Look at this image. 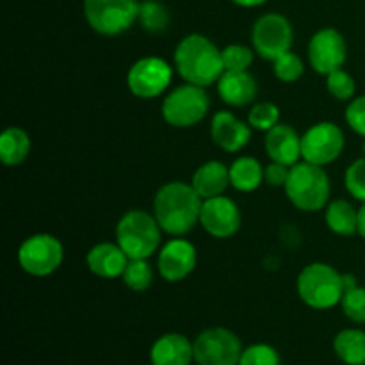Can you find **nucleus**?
I'll return each mask as SVG.
<instances>
[{"instance_id":"28","label":"nucleus","mask_w":365,"mask_h":365,"mask_svg":"<svg viewBox=\"0 0 365 365\" xmlns=\"http://www.w3.org/2000/svg\"><path fill=\"white\" fill-rule=\"evenodd\" d=\"M273 71L274 77L280 82H285V84H294L305 73V64H303L302 57L298 53L285 52L282 53L280 57L273 61Z\"/></svg>"},{"instance_id":"4","label":"nucleus","mask_w":365,"mask_h":365,"mask_svg":"<svg viewBox=\"0 0 365 365\" xmlns=\"http://www.w3.org/2000/svg\"><path fill=\"white\" fill-rule=\"evenodd\" d=\"M299 299L314 310H330L341 305L344 296L342 273L327 262H312L302 269L296 280Z\"/></svg>"},{"instance_id":"22","label":"nucleus","mask_w":365,"mask_h":365,"mask_svg":"<svg viewBox=\"0 0 365 365\" xmlns=\"http://www.w3.org/2000/svg\"><path fill=\"white\" fill-rule=\"evenodd\" d=\"M324 221L335 235L349 237L359 234V209L348 200H334L328 203L324 207Z\"/></svg>"},{"instance_id":"19","label":"nucleus","mask_w":365,"mask_h":365,"mask_svg":"<svg viewBox=\"0 0 365 365\" xmlns=\"http://www.w3.org/2000/svg\"><path fill=\"white\" fill-rule=\"evenodd\" d=\"M195 362V344L185 335L170 331L157 339L150 348L152 365H191Z\"/></svg>"},{"instance_id":"6","label":"nucleus","mask_w":365,"mask_h":365,"mask_svg":"<svg viewBox=\"0 0 365 365\" xmlns=\"http://www.w3.org/2000/svg\"><path fill=\"white\" fill-rule=\"evenodd\" d=\"M209 109L210 98L207 88L189 82L166 93L160 106L164 121L175 128L195 127L207 116Z\"/></svg>"},{"instance_id":"7","label":"nucleus","mask_w":365,"mask_h":365,"mask_svg":"<svg viewBox=\"0 0 365 365\" xmlns=\"http://www.w3.org/2000/svg\"><path fill=\"white\" fill-rule=\"evenodd\" d=\"M139 0H84L89 27L102 36H120L138 21Z\"/></svg>"},{"instance_id":"25","label":"nucleus","mask_w":365,"mask_h":365,"mask_svg":"<svg viewBox=\"0 0 365 365\" xmlns=\"http://www.w3.org/2000/svg\"><path fill=\"white\" fill-rule=\"evenodd\" d=\"M31 135L20 127H9L0 135V160L6 166H20L31 153Z\"/></svg>"},{"instance_id":"35","label":"nucleus","mask_w":365,"mask_h":365,"mask_svg":"<svg viewBox=\"0 0 365 365\" xmlns=\"http://www.w3.org/2000/svg\"><path fill=\"white\" fill-rule=\"evenodd\" d=\"M346 123L353 132L365 138V95L355 96L346 107Z\"/></svg>"},{"instance_id":"8","label":"nucleus","mask_w":365,"mask_h":365,"mask_svg":"<svg viewBox=\"0 0 365 365\" xmlns=\"http://www.w3.org/2000/svg\"><path fill=\"white\" fill-rule=\"evenodd\" d=\"M16 257L24 273L45 278L61 267L64 260V248L56 235L34 234L21 242Z\"/></svg>"},{"instance_id":"29","label":"nucleus","mask_w":365,"mask_h":365,"mask_svg":"<svg viewBox=\"0 0 365 365\" xmlns=\"http://www.w3.org/2000/svg\"><path fill=\"white\" fill-rule=\"evenodd\" d=\"M250 127L260 132H269L271 128L280 123V109L273 102L253 103L248 113Z\"/></svg>"},{"instance_id":"5","label":"nucleus","mask_w":365,"mask_h":365,"mask_svg":"<svg viewBox=\"0 0 365 365\" xmlns=\"http://www.w3.org/2000/svg\"><path fill=\"white\" fill-rule=\"evenodd\" d=\"M163 241V228L153 212L128 210L116 225V242L128 259H150L157 253Z\"/></svg>"},{"instance_id":"34","label":"nucleus","mask_w":365,"mask_h":365,"mask_svg":"<svg viewBox=\"0 0 365 365\" xmlns=\"http://www.w3.org/2000/svg\"><path fill=\"white\" fill-rule=\"evenodd\" d=\"M344 184L349 195L359 202H365V157L349 164L344 175Z\"/></svg>"},{"instance_id":"10","label":"nucleus","mask_w":365,"mask_h":365,"mask_svg":"<svg viewBox=\"0 0 365 365\" xmlns=\"http://www.w3.org/2000/svg\"><path fill=\"white\" fill-rule=\"evenodd\" d=\"M173 81V68L163 57H141L130 66L127 73V86L134 96L141 100H153L164 95Z\"/></svg>"},{"instance_id":"9","label":"nucleus","mask_w":365,"mask_h":365,"mask_svg":"<svg viewBox=\"0 0 365 365\" xmlns=\"http://www.w3.org/2000/svg\"><path fill=\"white\" fill-rule=\"evenodd\" d=\"M294 29L287 16L280 13H266L259 16L252 29V48L259 57L274 61L282 53L291 52Z\"/></svg>"},{"instance_id":"2","label":"nucleus","mask_w":365,"mask_h":365,"mask_svg":"<svg viewBox=\"0 0 365 365\" xmlns=\"http://www.w3.org/2000/svg\"><path fill=\"white\" fill-rule=\"evenodd\" d=\"M173 63L185 82L202 88L216 84L225 71L221 50L212 39L198 32L180 39L175 48Z\"/></svg>"},{"instance_id":"17","label":"nucleus","mask_w":365,"mask_h":365,"mask_svg":"<svg viewBox=\"0 0 365 365\" xmlns=\"http://www.w3.org/2000/svg\"><path fill=\"white\" fill-rule=\"evenodd\" d=\"M264 148L273 163H280L291 168L302 159V135L291 125L278 123L277 127L266 132Z\"/></svg>"},{"instance_id":"39","label":"nucleus","mask_w":365,"mask_h":365,"mask_svg":"<svg viewBox=\"0 0 365 365\" xmlns=\"http://www.w3.org/2000/svg\"><path fill=\"white\" fill-rule=\"evenodd\" d=\"M362 150H364V157H365V138H364V146H362Z\"/></svg>"},{"instance_id":"37","label":"nucleus","mask_w":365,"mask_h":365,"mask_svg":"<svg viewBox=\"0 0 365 365\" xmlns=\"http://www.w3.org/2000/svg\"><path fill=\"white\" fill-rule=\"evenodd\" d=\"M230 2H234L239 7H259L266 4L267 0H230Z\"/></svg>"},{"instance_id":"1","label":"nucleus","mask_w":365,"mask_h":365,"mask_svg":"<svg viewBox=\"0 0 365 365\" xmlns=\"http://www.w3.org/2000/svg\"><path fill=\"white\" fill-rule=\"evenodd\" d=\"M203 200L191 184L175 180L160 185L153 196V216L163 232L173 237L189 234L200 223Z\"/></svg>"},{"instance_id":"12","label":"nucleus","mask_w":365,"mask_h":365,"mask_svg":"<svg viewBox=\"0 0 365 365\" xmlns=\"http://www.w3.org/2000/svg\"><path fill=\"white\" fill-rule=\"evenodd\" d=\"M344 146L342 128L334 121H319L302 135V159L324 168L341 157Z\"/></svg>"},{"instance_id":"18","label":"nucleus","mask_w":365,"mask_h":365,"mask_svg":"<svg viewBox=\"0 0 365 365\" xmlns=\"http://www.w3.org/2000/svg\"><path fill=\"white\" fill-rule=\"evenodd\" d=\"M127 253L118 242H98L86 255V266L95 277L103 280H114L123 274L128 264Z\"/></svg>"},{"instance_id":"11","label":"nucleus","mask_w":365,"mask_h":365,"mask_svg":"<svg viewBox=\"0 0 365 365\" xmlns=\"http://www.w3.org/2000/svg\"><path fill=\"white\" fill-rule=\"evenodd\" d=\"M192 344L196 365H239L242 355L241 339L223 327L207 328Z\"/></svg>"},{"instance_id":"26","label":"nucleus","mask_w":365,"mask_h":365,"mask_svg":"<svg viewBox=\"0 0 365 365\" xmlns=\"http://www.w3.org/2000/svg\"><path fill=\"white\" fill-rule=\"evenodd\" d=\"M171 20L170 9L159 0H143L139 4L138 21L150 34H160L168 29Z\"/></svg>"},{"instance_id":"16","label":"nucleus","mask_w":365,"mask_h":365,"mask_svg":"<svg viewBox=\"0 0 365 365\" xmlns=\"http://www.w3.org/2000/svg\"><path fill=\"white\" fill-rule=\"evenodd\" d=\"M210 139L223 152L237 153L252 139V127L230 110H217L210 121Z\"/></svg>"},{"instance_id":"14","label":"nucleus","mask_w":365,"mask_h":365,"mask_svg":"<svg viewBox=\"0 0 365 365\" xmlns=\"http://www.w3.org/2000/svg\"><path fill=\"white\" fill-rule=\"evenodd\" d=\"M200 225L214 239H230L241 230V210L234 200L225 195L203 200Z\"/></svg>"},{"instance_id":"30","label":"nucleus","mask_w":365,"mask_h":365,"mask_svg":"<svg viewBox=\"0 0 365 365\" xmlns=\"http://www.w3.org/2000/svg\"><path fill=\"white\" fill-rule=\"evenodd\" d=\"M225 71H248L255 59V50L246 45H228L221 50Z\"/></svg>"},{"instance_id":"32","label":"nucleus","mask_w":365,"mask_h":365,"mask_svg":"<svg viewBox=\"0 0 365 365\" xmlns=\"http://www.w3.org/2000/svg\"><path fill=\"white\" fill-rule=\"evenodd\" d=\"M239 365H282V359L273 346L259 342L242 349Z\"/></svg>"},{"instance_id":"38","label":"nucleus","mask_w":365,"mask_h":365,"mask_svg":"<svg viewBox=\"0 0 365 365\" xmlns=\"http://www.w3.org/2000/svg\"><path fill=\"white\" fill-rule=\"evenodd\" d=\"M359 235L365 239V202L359 209Z\"/></svg>"},{"instance_id":"27","label":"nucleus","mask_w":365,"mask_h":365,"mask_svg":"<svg viewBox=\"0 0 365 365\" xmlns=\"http://www.w3.org/2000/svg\"><path fill=\"white\" fill-rule=\"evenodd\" d=\"M153 274L155 273H153V267L148 259H130L121 274V280L130 291L145 292L152 285Z\"/></svg>"},{"instance_id":"21","label":"nucleus","mask_w":365,"mask_h":365,"mask_svg":"<svg viewBox=\"0 0 365 365\" xmlns=\"http://www.w3.org/2000/svg\"><path fill=\"white\" fill-rule=\"evenodd\" d=\"M191 185L202 196V200L225 195L230 185V168L221 160H207L202 166L196 168Z\"/></svg>"},{"instance_id":"31","label":"nucleus","mask_w":365,"mask_h":365,"mask_svg":"<svg viewBox=\"0 0 365 365\" xmlns=\"http://www.w3.org/2000/svg\"><path fill=\"white\" fill-rule=\"evenodd\" d=\"M327 89L335 100L341 102H351L356 93V82L348 71L335 70L330 75H327Z\"/></svg>"},{"instance_id":"15","label":"nucleus","mask_w":365,"mask_h":365,"mask_svg":"<svg viewBox=\"0 0 365 365\" xmlns=\"http://www.w3.org/2000/svg\"><path fill=\"white\" fill-rule=\"evenodd\" d=\"M196 262H198V252L195 245L187 239L173 237L159 250L157 271L163 280L177 284L185 280L195 271Z\"/></svg>"},{"instance_id":"13","label":"nucleus","mask_w":365,"mask_h":365,"mask_svg":"<svg viewBox=\"0 0 365 365\" xmlns=\"http://www.w3.org/2000/svg\"><path fill=\"white\" fill-rule=\"evenodd\" d=\"M309 63L319 75H330L331 71L341 70L348 59V43L344 34L334 27L319 29L310 38L307 46Z\"/></svg>"},{"instance_id":"36","label":"nucleus","mask_w":365,"mask_h":365,"mask_svg":"<svg viewBox=\"0 0 365 365\" xmlns=\"http://www.w3.org/2000/svg\"><path fill=\"white\" fill-rule=\"evenodd\" d=\"M289 171H291L289 166L271 160V163L264 168V184H267L269 187H285V182H287L289 178Z\"/></svg>"},{"instance_id":"24","label":"nucleus","mask_w":365,"mask_h":365,"mask_svg":"<svg viewBox=\"0 0 365 365\" xmlns=\"http://www.w3.org/2000/svg\"><path fill=\"white\" fill-rule=\"evenodd\" d=\"M334 351L346 365H365V331L359 328L341 330L334 339Z\"/></svg>"},{"instance_id":"20","label":"nucleus","mask_w":365,"mask_h":365,"mask_svg":"<svg viewBox=\"0 0 365 365\" xmlns=\"http://www.w3.org/2000/svg\"><path fill=\"white\" fill-rule=\"evenodd\" d=\"M216 86L220 98L230 107L250 106L259 95L257 78L250 71H223Z\"/></svg>"},{"instance_id":"33","label":"nucleus","mask_w":365,"mask_h":365,"mask_svg":"<svg viewBox=\"0 0 365 365\" xmlns=\"http://www.w3.org/2000/svg\"><path fill=\"white\" fill-rule=\"evenodd\" d=\"M342 312L348 317L351 323L356 324H365V287H356L349 289L342 296Z\"/></svg>"},{"instance_id":"23","label":"nucleus","mask_w":365,"mask_h":365,"mask_svg":"<svg viewBox=\"0 0 365 365\" xmlns=\"http://www.w3.org/2000/svg\"><path fill=\"white\" fill-rule=\"evenodd\" d=\"M228 168H230V185L235 191L253 192L264 184V166L255 157H237Z\"/></svg>"},{"instance_id":"3","label":"nucleus","mask_w":365,"mask_h":365,"mask_svg":"<svg viewBox=\"0 0 365 365\" xmlns=\"http://www.w3.org/2000/svg\"><path fill=\"white\" fill-rule=\"evenodd\" d=\"M284 189L289 202L303 212H317L330 203V177L323 166L307 160L291 166Z\"/></svg>"}]
</instances>
